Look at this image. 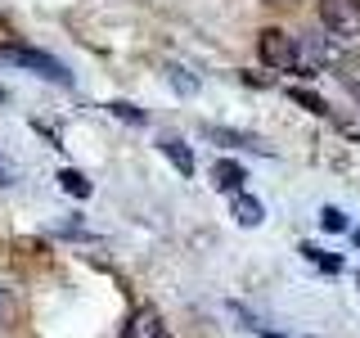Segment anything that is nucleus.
<instances>
[{
	"instance_id": "obj_1",
	"label": "nucleus",
	"mask_w": 360,
	"mask_h": 338,
	"mask_svg": "<svg viewBox=\"0 0 360 338\" xmlns=\"http://www.w3.org/2000/svg\"><path fill=\"white\" fill-rule=\"evenodd\" d=\"M257 54H262V63L279 68V73H292L297 59H302V45H297V37H288V32H279V27H262Z\"/></svg>"
},
{
	"instance_id": "obj_2",
	"label": "nucleus",
	"mask_w": 360,
	"mask_h": 338,
	"mask_svg": "<svg viewBox=\"0 0 360 338\" xmlns=\"http://www.w3.org/2000/svg\"><path fill=\"white\" fill-rule=\"evenodd\" d=\"M0 59H5V63H18V68H32L37 77H50V82H59V86L72 82V73H68L59 59L41 54V50H22V45H0Z\"/></svg>"
},
{
	"instance_id": "obj_3",
	"label": "nucleus",
	"mask_w": 360,
	"mask_h": 338,
	"mask_svg": "<svg viewBox=\"0 0 360 338\" xmlns=\"http://www.w3.org/2000/svg\"><path fill=\"white\" fill-rule=\"evenodd\" d=\"M320 23L333 37H360V0H320Z\"/></svg>"
},
{
	"instance_id": "obj_4",
	"label": "nucleus",
	"mask_w": 360,
	"mask_h": 338,
	"mask_svg": "<svg viewBox=\"0 0 360 338\" xmlns=\"http://www.w3.org/2000/svg\"><path fill=\"white\" fill-rule=\"evenodd\" d=\"M302 54H307L315 68H342L347 59H352V54H347L342 45L329 41V37H320V32H311V37L302 41Z\"/></svg>"
},
{
	"instance_id": "obj_5",
	"label": "nucleus",
	"mask_w": 360,
	"mask_h": 338,
	"mask_svg": "<svg viewBox=\"0 0 360 338\" xmlns=\"http://www.w3.org/2000/svg\"><path fill=\"white\" fill-rule=\"evenodd\" d=\"M122 338H172V330L162 325V315H158L153 307H140L127 320V330H122Z\"/></svg>"
},
{
	"instance_id": "obj_6",
	"label": "nucleus",
	"mask_w": 360,
	"mask_h": 338,
	"mask_svg": "<svg viewBox=\"0 0 360 338\" xmlns=\"http://www.w3.org/2000/svg\"><path fill=\"white\" fill-rule=\"evenodd\" d=\"M158 149H162L167 158H172V167L180 176H194V154H189V144L185 140H176V135H167L162 144H158Z\"/></svg>"
},
{
	"instance_id": "obj_7",
	"label": "nucleus",
	"mask_w": 360,
	"mask_h": 338,
	"mask_svg": "<svg viewBox=\"0 0 360 338\" xmlns=\"http://www.w3.org/2000/svg\"><path fill=\"white\" fill-rule=\"evenodd\" d=\"M212 180H217L221 194H225V189H230V194H239V189H243V167L230 163V158H221V163L212 167Z\"/></svg>"
},
{
	"instance_id": "obj_8",
	"label": "nucleus",
	"mask_w": 360,
	"mask_h": 338,
	"mask_svg": "<svg viewBox=\"0 0 360 338\" xmlns=\"http://www.w3.org/2000/svg\"><path fill=\"white\" fill-rule=\"evenodd\" d=\"M230 212H234V221H239V225H248V230L266 221V208H262V203H257V199H248V194H234Z\"/></svg>"
},
{
	"instance_id": "obj_9",
	"label": "nucleus",
	"mask_w": 360,
	"mask_h": 338,
	"mask_svg": "<svg viewBox=\"0 0 360 338\" xmlns=\"http://www.w3.org/2000/svg\"><path fill=\"white\" fill-rule=\"evenodd\" d=\"M302 257H307L311 266L329 270V275H338V270H342V257H338V253H324V248H315V244H307V248H302Z\"/></svg>"
},
{
	"instance_id": "obj_10",
	"label": "nucleus",
	"mask_w": 360,
	"mask_h": 338,
	"mask_svg": "<svg viewBox=\"0 0 360 338\" xmlns=\"http://www.w3.org/2000/svg\"><path fill=\"white\" fill-rule=\"evenodd\" d=\"M59 185L72 199H90V180H86V172H77V167H63V172H59Z\"/></svg>"
},
{
	"instance_id": "obj_11",
	"label": "nucleus",
	"mask_w": 360,
	"mask_h": 338,
	"mask_svg": "<svg viewBox=\"0 0 360 338\" xmlns=\"http://www.w3.org/2000/svg\"><path fill=\"white\" fill-rule=\"evenodd\" d=\"M167 82H172L176 95H194V90H198V77H194V73H185L180 63H167Z\"/></svg>"
},
{
	"instance_id": "obj_12",
	"label": "nucleus",
	"mask_w": 360,
	"mask_h": 338,
	"mask_svg": "<svg viewBox=\"0 0 360 338\" xmlns=\"http://www.w3.org/2000/svg\"><path fill=\"white\" fill-rule=\"evenodd\" d=\"M292 99H297V108L315 113V118H329V104H324L320 95H311V90H292Z\"/></svg>"
},
{
	"instance_id": "obj_13",
	"label": "nucleus",
	"mask_w": 360,
	"mask_h": 338,
	"mask_svg": "<svg viewBox=\"0 0 360 338\" xmlns=\"http://www.w3.org/2000/svg\"><path fill=\"white\" fill-rule=\"evenodd\" d=\"M207 140H221V144H243V149H262L257 140H248L239 131H221V127H207Z\"/></svg>"
},
{
	"instance_id": "obj_14",
	"label": "nucleus",
	"mask_w": 360,
	"mask_h": 338,
	"mask_svg": "<svg viewBox=\"0 0 360 338\" xmlns=\"http://www.w3.org/2000/svg\"><path fill=\"white\" fill-rule=\"evenodd\" d=\"M320 230H329V234H342V230H347V212H338V208H324V212H320Z\"/></svg>"
},
{
	"instance_id": "obj_15",
	"label": "nucleus",
	"mask_w": 360,
	"mask_h": 338,
	"mask_svg": "<svg viewBox=\"0 0 360 338\" xmlns=\"http://www.w3.org/2000/svg\"><path fill=\"white\" fill-rule=\"evenodd\" d=\"M108 113H112V118H122V122H131V127H144V113L135 108V104H122V99H117V104H108Z\"/></svg>"
},
{
	"instance_id": "obj_16",
	"label": "nucleus",
	"mask_w": 360,
	"mask_h": 338,
	"mask_svg": "<svg viewBox=\"0 0 360 338\" xmlns=\"http://www.w3.org/2000/svg\"><path fill=\"white\" fill-rule=\"evenodd\" d=\"M9 180H14V167H9L5 158H0V185H9Z\"/></svg>"
},
{
	"instance_id": "obj_17",
	"label": "nucleus",
	"mask_w": 360,
	"mask_h": 338,
	"mask_svg": "<svg viewBox=\"0 0 360 338\" xmlns=\"http://www.w3.org/2000/svg\"><path fill=\"white\" fill-rule=\"evenodd\" d=\"M0 45H14V32H9V23L0 18Z\"/></svg>"
},
{
	"instance_id": "obj_18",
	"label": "nucleus",
	"mask_w": 360,
	"mask_h": 338,
	"mask_svg": "<svg viewBox=\"0 0 360 338\" xmlns=\"http://www.w3.org/2000/svg\"><path fill=\"white\" fill-rule=\"evenodd\" d=\"M0 325H5V289H0Z\"/></svg>"
},
{
	"instance_id": "obj_19",
	"label": "nucleus",
	"mask_w": 360,
	"mask_h": 338,
	"mask_svg": "<svg viewBox=\"0 0 360 338\" xmlns=\"http://www.w3.org/2000/svg\"><path fill=\"white\" fill-rule=\"evenodd\" d=\"M262 338H284V334H270V330H262Z\"/></svg>"
},
{
	"instance_id": "obj_20",
	"label": "nucleus",
	"mask_w": 360,
	"mask_h": 338,
	"mask_svg": "<svg viewBox=\"0 0 360 338\" xmlns=\"http://www.w3.org/2000/svg\"><path fill=\"white\" fill-rule=\"evenodd\" d=\"M356 244H360V230H356Z\"/></svg>"
},
{
	"instance_id": "obj_21",
	"label": "nucleus",
	"mask_w": 360,
	"mask_h": 338,
	"mask_svg": "<svg viewBox=\"0 0 360 338\" xmlns=\"http://www.w3.org/2000/svg\"><path fill=\"white\" fill-rule=\"evenodd\" d=\"M275 5H284V0H275Z\"/></svg>"
}]
</instances>
